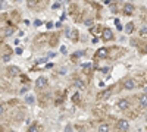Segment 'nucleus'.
Instances as JSON below:
<instances>
[{
    "instance_id": "f257e3e1",
    "label": "nucleus",
    "mask_w": 147,
    "mask_h": 132,
    "mask_svg": "<svg viewBox=\"0 0 147 132\" xmlns=\"http://www.w3.org/2000/svg\"><path fill=\"white\" fill-rule=\"evenodd\" d=\"M118 129H119V131H128V129H129V122L125 121V119L119 121V122H118Z\"/></svg>"
},
{
    "instance_id": "f03ea898",
    "label": "nucleus",
    "mask_w": 147,
    "mask_h": 132,
    "mask_svg": "<svg viewBox=\"0 0 147 132\" xmlns=\"http://www.w3.org/2000/svg\"><path fill=\"white\" fill-rule=\"evenodd\" d=\"M46 84H47V79H46L44 76H40L38 79L35 81V87H37V88H44Z\"/></svg>"
},
{
    "instance_id": "7ed1b4c3",
    "label": "nucleus",
    "mask_w": 147,
    "mask_h": 132,
    "mask_svg": "<svg viewBox=\"0 0 147 132\" xmlns=\"http://www.w3.org/2000/svg\"><path fill=\"white\" fill-rule=\"evenodd\" d=\"M132 12H134V6L129 5V3H127V5L124 6V13H125V15H132Z\"/></svg>"
},
{
    "instance_id": "20e7f679",
    "label": "nucleus",
    "mask_w": 147,
    "mask_h": 132,
    "mask_svg": "<svg viewBox=\"0 0 147 132\" xmlns=\"http://www.w3.org/2000/svg\"><path fill=\"white\" fill-rule=\"evenodd\" d=\"M118 107H119L121 110H125L127 107H128V101L127 100H119L118 101Z\"/></svg>"
},
{
    "instance_id": "39448f33",
    "label": "nucleus",
    "mask_w": 147,
    "mask_h": 132,
    "mask_svg": "<svg viewBox=\"0 0 147 132\" xmlns=\"http://www.w3.org/2000/svg\"><path fill=\"white\" fill-rule=\"evenodd\" d=\"M134 87H136V82H134L132 79H128V81H125V88H127V90H132Z\"/></svg>"
},
{
    "instance_id": "423d86ee",
    "label": "nucleus",
    "mask_w": 147,
    "mask_h": 132,
    "mask_svg": "<svg viewBox=\"0 0 147 132\" xmlns=\"http://www.w3.org/2000/svg\"><path fill=\"white\" fill-rule=\"evenodd\" d=\"M140 106H141V109H146V106H147V98H146V94H144V95H141Z\"/></svg>"
},
{
    "instance_id": "0eeeda50",
    "label": "nucleus",
    "mask_w": 147,
    "mask_h": 132,
    "mask_svg": "<svg viewBox=\"0 0 147 132\" xmlns=\"http://www.w3.org/2000/svg\"><path fill=\"white\" fill-rule=\"evenodd\" d=\"M103 37H105L106 40H110V38H112V31H110V29H105Z\"/></svg>"
},
{
    "instance_id": "6e6552de",
    "label": "nucleus",
    "mask_w": 147,
    "mask_h": 132,
    "mask_svg": "<svg viewBox=\"0 0 147 132\" xmlns=\"http://www.w3.org/2000/svg\"><path fill=\"white\" fill-rule=\"evenodd\" d=\"M9 72H10L12 75H18L19 74V69L16 66H12V68H9Z\"/></svg>"
},
{
    "instance_id": "1a4fd4ad",
    "label": "nucleus",
    "mask_w": 147,
    "mask_h": 132,
    "mask_svg": "<svg viewBox=\"0 0 147 132\" xmlns=\"http://www.w3.org/2000/svg\"><path fill=\"white\" fill-rule=\"evenodd\" d=\"M132 29H134V23H127V27H125V31L127 32H132Z\"/></svg>"
},
{
    "instance_id": "9d476101",
    "label": "nucleus",
    "mask_w": 147,
    "mask_h": 132,
    "mask_svg": "<svg viewBox=\"0 0 147 132\" xmlns=\"http://www.w3.org/2000/svg\"><path fill=\"white\" fill-rule=\"evenodd\" d=\"M110 94H112V92H110V90H107V91H105V92L100 94V97L102 98H107V97H110Z\"/></svg>"
},
{
    "instance_id": "9b49d317",
    "label": "nucleus",
    "mask_w": 147,
    "mask_h": 132,
    "mask_svg": "<svg viewBox=\"0 0 147 132\" xmlns=\"http://www.w3.org/2000/svg\"><path fill=\"white\" fill-rule=\"evenodd\" d=\"M99 131H100V132H107V131H109V126H107V125H100Z\"/></svg>"
},
{
    "instance_id": "f8f14e48",
    "label": "nucleus",
    "mask_w": 147,
    "mask_h": 132,
    "mask_svg": "<svg viewBox=\"0 0 147 132\" xmlns=\"http://www.w3.org/2000/svg\"><path fill=\"white\" fill-rule=\"evenodd\" d=\"M13 28H7V29H5V35H10V34H13Z\"/></svg>"
},
{
    "instance_id": "ddd939ff",
    "label": "nucleus",
    "mask_w": 147,
    "mask_h": 132,
    "mask_svg": "<svg viewBox=\"0 0 147 132\" xmlns=\"http://www.w3.org/2000/svg\"><path fill=\"white\" fill-rule=\"evenodd\" d=\"M146 34H147V28H146V27H143V28H141V31H140V35H141V37H146Z\"/></svg>"
},
{
    "instance_id": "4468645a",
    "label": "nucleus",
    "mask_w": 147,
    "mask_h": 132,
    "mask_svg": "<svg viewBox=\"0 0 147 132\" xmlns=\"http://www.w3.org/2000/svg\"><path fill=\"white\" fill-rule=\"evenodd\" d=\"M9 60H10V56H9V54H6V56H3V62H5V63H7Z\"/></svg>"
},
{
    "instance_id": "2eb2a0df",
    "label": "nucleus",
    "mask_w": 147,
    "mask_h": 132,
    "mask_svg": "<svg viewBox=\"0 0 147 132\" xmlns=\"http://www.w3.org/2000/svg\"><path fill=\"white\" fill-rule=\"evenodd\" d=\"M75 85H77V88H82V82L81 81H75Z\"/></svg>"
},
{
    "instance_id": "dca6fc26",
    "label": "nucleus",
    "mask_w": 147,
    "mask_h": 132,
    "mask_svg": "<svg viewBox=\"0 0 147 132\" xmlns=\"http://www.w3.org/2000/svg\"><path fill=\"white\" fill-rule=\"evenodd\" d=\"M105 54H106V50H100L99 52V56H105Z\"/></svg>"
},
{
    "instance_id": "f3484780",
    "label": "nucleus",
    "mask_w": 147,
    "mask_h": 132,
    "mask_svg": "<svg viewBox=\"0 0 147 132\" xmlns=\"http://www.w3.org/2000/svg\"><path fill=\"white\" fill-rule=\"evenodd\" d=\"M32 101H34L32 97H27V103H32Z\"/></svg>"
},
{
    "instance_id": "a211bd4d",
    "label": "nucleus",
    "mask_w": 147,
    "mask_h": 132,
    "mask_svg": "<svg viewBox=\"0 0 147 132\" xmlns=\"http://www.w3.org/2000/svg\"><path fill=\"white\" fill-rule=\"evenodd\" d=\"M91 23H93V21H85V25H87V27H90Z\"/></svg>"
},
{
    "instance_id": "6ab92c4d",
    "label": "nucleus",
    "mask_w": 147,
    "mask_h": 132,
    "mask_svg": "<svg viewBox=\"0 0 147 132\" xmlns=\"http://www.w3.org/2000/svg\"><path fill=\"white\" fill-rule=\"evenodd\" d=\"M27 90H28L27 87H25V88H22V90H21V94H24V92H27Z\"/></svg>"
},
{
    "instance_id": "aec40b11",
    "label": "nucleus",
    "mask_w": 147,
    "mask_h": 132,
    "mask_svg": "<svg viewBox=\"0 0 147 132\" xmlns=\"http://www.w3.org/2000/svg\"><path fill=\"white\" fill-rule=\"evenodd\" d=\"M2 113H3V107H2V106H0V115H2Z\"/></svg>"
},
{
    "instance_id": "412c9836",
    "label": "nucleus",
    "mask_w": 147,
    "mask_h": 132,
    "mask_svg": "<svg viewBox=\"0 0 147 132\" xmlns=\"http://www.w3.org/2000/svg\"><path fill=\"white\" fill-rule=\"evenodd\" d=\"M59 2H60V0H59Z\"/></svg>"
}]
</instances>
